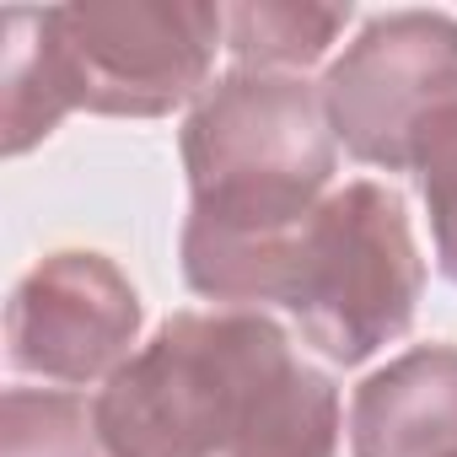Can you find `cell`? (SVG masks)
<instances>
[{"label": "cell", "mask_w": 457, "mask_h": 457, "mask_svg": "<svg viewBox=\"0 0 457 457\" xmlns=\"http://www.w3.org/2000/svg\"><path fill=\"white\" fill-rule=\"evenodd\" d=\"M65 113L71 103L44 38V12H6L0 17V151L28 156L60 129Z\"/></svg>", "instance_id": "8"}, {"label": "cell", "mask_w": 457, "mask_h": 457, "mask_svg": "<svg viewBox=\"0 0 457 457\" xmlns=\"http://www.w3.org/2000/svg\"><path fill=\"white\" fill-rule=\"evenodd\" d=\"M113 457H339V387L253 307L172 312L92 398Z\"/></svg>", "instance_id": "1"}, {"label": "cell", "mask_w": 457, "mask_h": 457, "mask_svg": "<svg viewBox=\"0 0 457 457\" xmlns=\"http://www.w3.org/2000/svg\"><path fill=\"white\" fill-rule=\"evenodd\" d=\"M420 296L425 259L414 248L403 194L361 178L291 226L264 307H286L328 361L361 366L409 334Z\"/></svg>", "instance_id": "3"}, {"label": "cell", "mask_w": 457, "mask_h": 457, "mask_svg": "<svg viewBox=\"0 0 457 457\" xmlns=\"http://www.w3.org/2000/svg\"><path fill=\"white\" fill-rule=\"evenodd\" d=\"M0 457H113L97 414L71 387H6L0 398Z\"/></svg>", "instance_id": "10"}, {"label": "cell", "mask_w": 457, "mask_h": 457, "mask_svg": "<svg viewBox=\"0 0 457 457\" xmlns=\"http://www.w3.org/2000/svg\"><path fill=\"white\" fill-rule=\"evenodd\" d=\"M44 38L71 113L162 119L210 92L226 22L204 0H87L49 6Z\"/></svg>", "instance_id": "4"}, {"label": "cell", "mask_w": 457, "mask_h": 457, "mask_svg": "<svg viewBox=\"0 0 457 457\" xmlns=\"http://www.w3.org/2000/svg\"><path fill=\"white\" fill-rule=\"evenodd\" d=\"M355 457H457V345H414L350 398Z\"/></svg>", "instance_id": "7"}, {"label": "cell", "mask_w": 457, "mask_h": 457, "mask_svg": "<svg viewBox=\"0 0 457 457\" xmlns=\"http://www.w3.org/2000/svg\"><path fill=\"white\" fill-rule=\"evenodd\" d=\"M414 172H420V194H425V210H430L436 264L457 286V124L436 135V145L420 156Z\"/></svg>", "instance_id": "11"}, {"label": "cell", "mask_w": 457, "mask_h": 457, "mask_svg": "<svg viewBox=\"0 0 457 457\" xmlns=\"http://www.w3.org/2000/svg\"><path fill=\"white\" fill-rule=\"evenodd\" d=\"M334 140L366 167H420L457 124V17L382 12L318 81Z\"/></svg>", "instance_id": "5"}, {"label": "cell", "mask_w": 457, "mask_h": 457, "mask_svg": "<svg viewBox=\"0 0 457 457\" xmlns=\"http://www.w3.org/2000/svg\"><path fill=\"white\" fill-rule=\"evenodd\" d=\"M350 6H312V0H248V6H220L226 49L237 71H280L302 76L318 65L334 38L350 28Z\"/></svg>", "instance_id": "9"}, {"label": "cell", "mask_w": 457, "mask_h": 457, "mask_svg": "<svg viewBox=\"0 0 457 457\" xmlns=\"http://www.w3.org/2000/svg\"><path fill=\"white\" fill-rule=\"evenodd\" d=\"M188 220L270 232L328 199L339 140L323 92L280 71L220 76L183 119Z\"/></svg>", "instance_id": "2"}, {"label": "cell", "mask_w": 457, "mask_h": 457, "mask_svg": "<svg viewBox=\"0 0 457 457\" xmlns=\"http://www.w3.org/2000/svg\"><path fill=\"white\" fill-rule=\"evenodd\" d=\"M140 296L129 275L92 248L38 259L6 302V366L60 387L108 382L140 339Z\"/></svg>", "instance_id": "6"}]
</instances>
